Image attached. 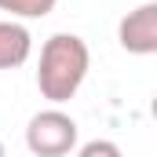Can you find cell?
Wrapping results in <instances>:
<instances>
[{
    "instance_id": "2",
    "label": "cell",
    "mask_w": 157,
    "mask_h": 157,
    "mask_svg": "<svg viewBox=\"0 0 157 157\" xmlns=\"http://www.w3.org/2000/svg\"><path fill=\"white\" fill-rule=\"evenodd\" d=\"M77 121L59 106L37 110L26 124V146L33 157H70L77 150Z\"/></svg>"
},
{
    "instance_id": "7",
    "label": "cell",
    "mask_w": 157,
    "mask_h": 157,
    "mask_svg": "<svg viewBox=\"0 0 157 157\" xmlns=\"http://www.w3.org/2000/svg\"><path fill=\"white\" fill-rule=\"evenodd\" d=\"M0 157H7V150H4V139H0Z\"/></svg>"
},
{
    "instance_id": "6",
    "label": "cell",
    "mask_w": 157,
    "mask_h": 157,
    "mask_svg": "<svg viewBox=\"0 0 157 157\" xmlns=\"http://www.w3.org/2000/svg\"><path fill=\"white\" fill-rule=\"evenodd\" d=\"M77 157H124V154H121V146L113 139H91L77 150Z\"/></svg>"
},
{
    "instance_id": "4",
    "label": "cell",
    "mask_w": 157,
    "mask_h": 157,
    "mask_svg": "<svg viewBox=\"0 0 157 157\" xmlns=\"http://www.w3.org/2000/svg\"><path fill=\"white\" fill-rule=\"evenodd\" d=\"M33 55V37L22 22L0 18V70H18Z\"/></svg>"
},
{
    "instance_id": "5",
    "label": "cell",
    "mask_w": 157,
    "mask_h": 157,
    "mask_svg": "<svg viewBox=\"0 0 157 157\" xmlns=\"http://www.w3.org/2000/svg\"><path fill=\"white\" fill-rule=\"evenodd\" d=\"M59 0H0V11H7L11 18H44L55 11Z\"/></svg>"
},
{
    "instance_id": "1",
    "label": "cell",
    "mask_w": 157,
    "mask_h": 157,
    "mask_svg": "<svg viewBox=\"0 0 157 157\" xmlns=\"http://www.w3.org/2000/svg\"><path fill=\"white\" fill-rule=\"evenodd\" d=\"M88 70H91L88 40L77 37V33H51L44 40V48H40L37 88L51 106H62L80 91Z\"/></svg>"
},
{
    "instance_id": "3",
    "label": "cell",
    "mask_w": 157,
    "mask_h": 157,
    "mask_svg": "<svg viewBox=\"0 0 157 157\" xmlns=\"http://www.w3.org/2000/svg\"><path fill=\"white\" fill-rule=\"evenodd\" d=\"M117 40L128 55H154L157 51V4L146 0L128 11L117 26Z\"/></svg>"
}]
</instances>
